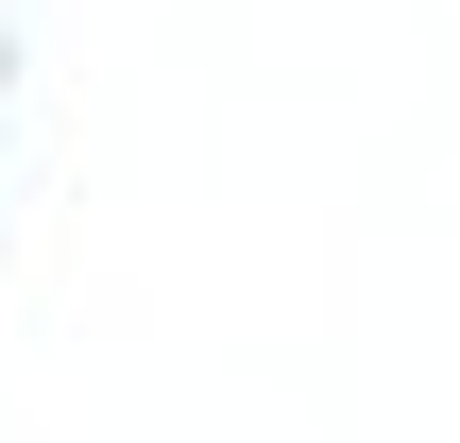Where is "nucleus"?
Wrapping results in <instances>:
<instances>
[]
</instances>
